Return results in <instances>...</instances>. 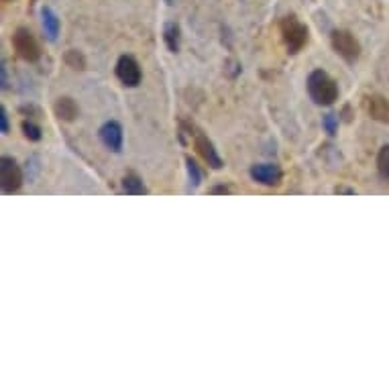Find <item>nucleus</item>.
I'll list each match as a JSON object with an SVG mask.
<instances>
[{"label":"nucleus","mask_w":389,"mask_h":389,"mask_svg":"<svg viewBox=\"0 0 389 389\" xmlns=\"http://www.w3.org/2000/svg\"><path fill=\"white\" fill-rule=\"evenodd\" d=\"M306 90H308L310 100L318 106H332L339 100V84L324 70L310 72L306 80Z\"/></svg>","instance_id":"nucleus-1"},{"label":"nucleus","mask_w":389,"mask_h":389,"mask_svg":"<svg viewBox=\"0 0 389 389\" xmlns=\"http://www.w3.org/2000/svg\"><path fill=\"white\" fill-rule=\"evenodd\" d=\"M279 31H282V41H284L289 55L299 53L304 46L308 43V27L299 21L298 16H284L279 23Z\"/></svg>","instance_id":"nucleus-2"},{"label":"nucleus","mask_w":389,"mask_h":389,"mask_svg":"<svg viewBox=\"0 0 389 389\" xmlns=\"http://www.w3.org/2000/svg\"><path fill=\"white\" fill-rule=\"evenodd\" d=\"M330 41H332V49H334L344 61L353 63V61L359 60L361 43L355 39V35H353L351 31H332Z\"/></svg>","instance_id":"nucleus-3"},{"label":"nucleus","mask_w":389,"mask_h":389,"mask_svg":"<svg viewBox=\"0 0 389 389\" xmlns=\"http://www.w3.org/2000/svg\"><path fill=\"white\" fill-rule=\"evenodd\" d=\"M13 47H15L16 55L21 60L33 63V61H37L41 58V47L37 43L35 35L29 29H25V27H18L15 31V35H13Z\"/></svg>","instance_id":"nucleus-4"},{"label":"nucleus","mask_w":389,"mask_h":389,"mask_svg":"<svg viewBox=\"0 0 389 389\" xmlns=\"http://www.w3.org/2000/svg\"><path fill=\"white\" fill-rule=\"evenodd\" d=\"M0 186L4 194H15L23 186V171L13 157H2L0 159Z\"/></svg>","instance_id":"nucleus-5"},{"label":"nucleus","mask_w":389,"mask_h":389,"mask_svg":"<svg viewBox=\"0 0 389 389\" xmlns=\"http://www.w3.org/2000/svg\"><path fill=\"white\" fill-rule=\"evenodd\" d=\"M114 72H117V78L120 80V84L127 86V88H137L141 84V80H143L141 65H139V61L133 55H120Z\"/></svg>","instance_id":"nucleus-6"},{"label":"nucleus","mask_w":389,"mask_h":389,"mask_svg":"<svg viewBox=\"0 0 389 389\" xmlns=\"http://www.w3.org/2000/svg\"><path fill=\"white\" fill-rule=\"evenodd\" d=\"M249 174H251L253 181L261 183V186H267V188H277V186L282 183V180H284L282 167L275 164L253 165Z\"/></svg>","instance_id":"nucleus-7"},{"label":"nucleus","mask_w":389,"mask_h":389,"mask_svg":"<svg viewBox=\"0 0 389 389\" xmlns=\"http://www.w3.org/2000/svg\"><path fill=\"white\" fill-rule=\"evenodd\" d=\"M98 137L102 141L106 149H110L112 153H120L122 151V141H124V135H122V127L117 120H108L100 127L98 131Z\"/></svg>","instance_id":"nucleus-8"},{"label":"nucleus","mask_w":389,"mask_h":389,"mask_svg":"<svg viewBox=\"0 0 389 389\" xmlns=\"http://www.w3.org/2000/svg\"><path fill=\"white\" fill-rule=\"evenodd\" d=\"M194 147L200 153V157L206 161L208 167H212V169H223V165H225L223 164V157L218 155V151H216L214 143L210 141L208 137L202 135V133H196Z\"/></svg>","instance_id":"nucleus-9"},{"label":"nucleus","mask_w":389,"mask_h":389,"mask_svg":"<svg viewBox=\"0 0 389 389\" xmlns=\"http://www.w3.org/2000/svg\"><path fill=\"white\" fill-rule=\"evenodd\" d=\"M365 110L377 122L389 124V100L385 96H381V94H369V96H365Z\"/></svg>","instance_id":"nucleus-10"},{"label":"nucleus","mask_w":389,"mask_h":389,"mask_svg":"<svg viewBox=\"0 0 389 389\" xmlns=\"http://www.w3.org/2000/svg\"><path fill=\"white\" fill-rule=\"evenodd\" d=\"M41 23H43V31H46L47 41H55L60 35V18L55 15V11L51 6H43L41 9Z\"/></svg>","instance_id":"nucleus-11"},{"label":"nucleus","mask_w":389,"mask_h":389,"mask_svg":"<svg viewBox=\"0 0 389 389\" xmlns=\"http://www.w3.org/2000/svg\"><path fill=\"white\" fill-rule=\"evenodd\" d=\"M122 192L129 196H147L149 194V190H147V186H145V181L141 180L137 174H127L124 178H122Z\"/></svg>","instance_id":"nucleus-12"},{"label":"nucleus","mask_w":389,"mask_h":389,"mask_svg":"<svg viewBox=\"0 0 389 389\" xmlns=\"http://www.w3.org/2000/svg\"><path fill=\"white\" fill-rule=\"evenodd\" d=\"M164 39H165V46H167V49H169L171 53H178L181 47L180 25H176V23H167L164 29Z\"/></svg>","instance_id":"nucleus-13"},{"label":"nucleus","mask_w":389,"mask_h":389,"mask_svg":"<svg viewBox=\"0 0 389 389\" xmlns=\"http://www.w3.org/2000/svg\"><path fill=\"white\" fill-rule=\"evenodd\" d=\"M53 110H55V114L60 117L61 120H75V117H78V105H75L72 98H68V96H63V98H60L58 102H55V106H53Z\"/></svg>","instance_id":"nucleus-14"},{"label":"nucleus","mask_w":389,"mask_h":389,"mask_svg":"<svg viewBox=\"0 0 389 389\" xmlns=\"http://www.w3.org/2000/svg\"><path fill=\"white\" fill-rule=\"evenodd\" d=\"M377 171L389 183V145H383L377 155Z\"/></svg>","instance_id":"nucleus-15"},{"label":"nucleus","mask_w":389,"mask_h":389,"mask_svg":"<svg viewBox=\"0 0 389 389\" xmlns=\"http://www.w3.org/2000/svg\"><path fill=\"white\" fill-rule=\"evenodd\" d=\"M186 171H188V180H190V186L192 188H198L202 183V171L196 164L192 157H186Z\"/></svg>","instance_id":"nucleus-16"},{"label":"nucleus","mask_w":389,"mask_h":389,"mask_svg":"<svg viewBox=\"0 0 389 389\" xmlns=\"http://www.w3.org/2000/svg\"><path fill=\"white\" fill-rule=\"evenodd\" d=\"M21 129H23V135L27 137L29 141H41V137H43V131H41V127L39 124H35L33 120H23V124H21Z\"/></svg>","instance_id":"nucleus-17"},{"label":"nucleus","mask_w":389,"mask_h":389,"mask_svg":"<svg viewBox=\"0 0 389 389\" xmlns=\"http://www.w3.org/2000/svg\"><path fill=\"white\" fill-rule=\"evenodd\" d=\"M65 63H68V65H72L74 70H84V68H86V60H84V55H82L80 51H75V49H70V51L65 53Z\"/></svg>","instance_id":"nucleus-18"},{"label":"nucleus","mask_w":389,"mask_h":389,"mask_svg":"<svg viewBox=\"0 0 389 389\" xmlns=\"http://www.w3.org/2000/svg\"><path fill=\"white\" fill-rule=\"evenodd\" d=\"M322 127H324V131H326L330 137L336 135V131H339V117L332 114V112L324 114V117H322Z\"/></svg>","instance_id":"nucleus-19"},{"label":"nucleus","mask_w":389,"mask_h":389,"mask_svg":"<svg viewBox=\"0 0 389 389\" xmlns=\"http://www.w3.org/2000/svg\"><path fill=\"white\" fill-rule=\"evenodd\" d=\"M0 133L2 135H9L11 133V120H9V114H6V108L0 106Z\"/></svg>","instance_id":"nucleus-20"},{"label":"nucleus","mask_w":389,"mask_h":389,"mask_svg":"<svg viewBox=\"0 0 389 389\" xmlns=\"http://www.w3.org/2000/svg\"><path fill=\"white\" fill-rule=\"evenodd\" d=\"M0 86H2V90H6V88H9V80H6V68H4V61H2V65H0Z\"/></svg>","instance_id":"nucleus-21"},{"label":"nucleus","mask_w":389,"mask_h":389,"mask_svg":"<svg viewBox=\"0 0 389 389\" xmlns=\"http://www.w3.org/2000/svg\"><path fill=\"white\" fill-rule=\"evenodd\" d=\"M210 194H230V190L226 188V186H214V188H210Z\"/></svg>","instance_id":"nucleus-22"},{"label":"nucleus","mask_w":389,"mask_h":389,"mask_svg":"<svg viewBox=\"0 0 389 389\" xmlns=\"http://www.w3.org/2000/svg\"><path fill=\"white\" fill-rule=\"evenodd\" d=\"M334 194H348V196H353V194H357L353 188H343V186H339V188H334Z\"/></svg>","instance_id":"nucleus-23"}]
</instances>
